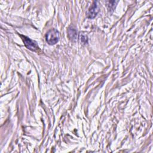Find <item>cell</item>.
Instances as JSON below:
<instances>
[{"label": "cell", "mask_w": 153, "mask_h": 153, "mask_svg": "<svg viewBox=\"0 0 153 153\" xmlns=\"http://www.w3.org/2000/svg\"><path fill=\"white\" fill-rule=\"evenodd\" d=\"M45 39L47 42L50 45L56 44L59 39V33L56 29H51L45 35Z\"/></svg>", "instance_id": "1"}, {"label": "cell", "mask_w": 153, "mask_h": 153, "mask_svg": "<svg viewBox=\"0 0 153 153\" xmlns=\"http://www.w3.org/2000/svg\"><path fill=\"white\" fill-rule=\"evenodd\" d=\"M99 11V8L97 5V1H94L87 12V16L89 19H93L96 16Z\"/></svg>", "instance_id": "3"}, {"label": "cell", "mask_w": 153, "mask_h": 153, "mask_svg": "<svg viewBox=\"0 0 153 153\" xmlns=\"http://www.w3.org/2000/svg\"><path fill=\"white\" fill-rule=\"evenodd\" d=\"M81 41L84 43V44H87L88 42V39L87 37L85 35H82L81 36Z\"/></svg>", "instance_id": "6"}, {"label": "cell", "mask_w": 153, "mask_h": 153, "mask_svg": "<svg viewBox=\"0 0 153 153\" xmlns=\"http://www.w3.org/2000/svg\"><path fill=\"white\" fill-rule=\"evenodd\" d=\"M68 34L70 39L72 41H75L76 39L77 33L76 30L73 27H69L68 29Z\"/></svg>", "instance_id": "4"}, {"label": "cell", "mask_w": 153, "mask_h": 153, "mask_svg": "<svg viewBox=\"0 0 153 153\" xmlns=\"http://www.w3.org/2000/svg\"><path fill=\"white\" fill-rule=\"evenodd\" d=\"M25 45L26 46V48H27L28 49L33 51H37L39 48L38 45H37L36 42L32 41V39H30L29 38L26 36H23V35H20Z\"/></svg>", "instance_id": "2"}, {"label": "cell", "mask_w": 153, "mask_h": 153, "mask_svg": "<svg viewBox=\"0 0 153 153\" xmlns=\"http://www.w3.org/2000/svg\"><path fill=\"white\" fill-rule=\"evenodd\" d=\"M118 2V1H108V10L110 11H113L114 10V8H115L116 4Z\"/></svg>", "instance_id": "5"}]
</instances>
